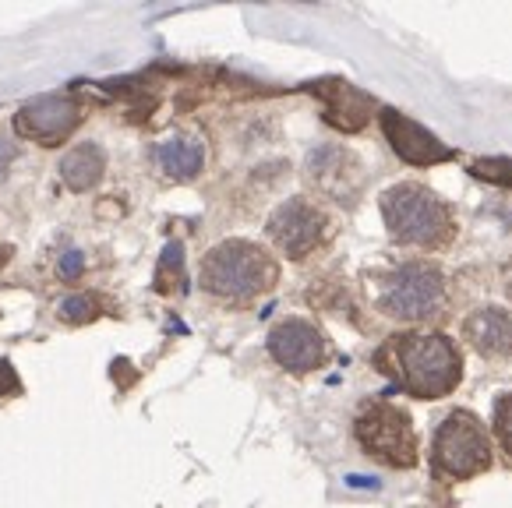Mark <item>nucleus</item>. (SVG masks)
<instances>
[{
  "label": "nucleus",
  "instance_id": "nucleus-16",
  "mask_svg": "<svg viewBox=\"0 0 512 508\" xmlns=\"http://www.w3.org/2000/svg\"><path fill=\"white\" fill-rule=\"evenodd\" d=\"M491 434H495L498 449L512 466V392H502L495 399V413H491Z\"/></svg>",
  "mask_w": 512,
  "mask_h": 508
},
{
  "label": "nucleus",
  "instance_id": "nucleus-20",
  "mask_svg": "<svg viewBox=\"0 0 512 508\" xmlns=\"http://www.w3.org/2000/svg\"><path fill=\"white\" fill-rule=\"evenodd\" d=\"M82 269H85V262H82V254H78V251H68L61 262H57L61 279H78V276H82Z\"/></svg>",
  "mask_w": 512,
  "mask_h": 508
},
{
  "label": "nucleus",
  "instance_id": "nucleus-11",
  "mask_svg": "<svg viewBox=\"0 0 512 508\" xmlns=\"http://www.w3.org/2000/svg\"><path fill=\"white\" fill-rule=\"evenodd\" d=\"M308 180L322 198H332L339 205H354V198L361 195L364 173L361 163L350 156L347 149L336 145H322L308 156Z\"/></svg>",
  "mask_w": 512,
  "mask_h": 508
},
{
  "label": "nucleus",
  "instance_id": "nucleus-13",
  "mask_svg": "<svg viewBox=\"0 0 512 508\" xmlns=\"http://www.w3.org/2000/svg\"><path fill=\"white\" fill-rule=\"evenodd\" d=\"M315 92L325 103V120H329L332 127H339V131H361L371 120V113L378 110L368 92L354 89V85H347V82H325V85H318Z\"/></svg>",
  "mask_w": 512,
  "mask_h": 508
},
{
  "label": "nucleus",
  "instance_id": "nucleus-1",
  "mask_svg": "<svg viewBox=\"0 0 512 508\" xmlns=\"http://www.w3.org/2000/svg\"><path fill=\"white\" fill-rule=\"evenodd\" d=\"M375 367L389 374L410 399H445L460 389L463 353L442 332H400L375 353Z\"/></svg>",
  "mask_w": 512,
  "mask_h": 508
},
{
  "label": "nucleus",
  "instance_id": "nucleus-6",
  "mask_svg": "<svg viewBox=\"0 0 512 508\" xmlns=\"http://www.w3.org/2000/svg\"><path fill=\"white\" fill-rule=\"evenodd\" d=\"M354 438L368 459L392 470H414L417 466V431L414 420L392 399L371 396L361 403L354 417Z\"/></svg>",
  "mask_w": 512,
  "mask_h": 508
},
{
  "label": "nucleus",
  "instance_id": "nucleus-17",
  "mask_svg": "<svg viewBox=\"0 0 512 508\" xmlns=\"http://www.w3.org/2000/svg\"><path fill=\"white\" fill-rule=\"evenodd\" d=\"M174 279H184V247L177 244V240L163 247V262H159V286H156V290H163V293L174 290V286H170Z\"/></svg>",
  "mask_w": 512,
  "mask_h": 508
},
{
  "label": "nucleus",
  "instance_id": "nucleus-12",
  "mask_svg": "<svg viewBox=\"0 0 512 508\" xmlns=\"http://www.w3.org/2000/svg\"><path fill=\"white\" fill-rule=\"evenodd\" d=\"M463 343L488 364H502L512 360V314L505 307L484 304L477 311H470L460 325Z\"/></svg>",
  "mask_w": 512,
  "mask_h": 508
},
{
  "label": "nucleus",
  "instance_id": "nucleus-19",
  "mask_svg": "<svg viewBox=\"0 0 512 508\" xmlns=\"http://www.w3.org/2000/svg\"><path fill=\"white\" fill-rule=\"evenodd\" d=\"M57 311H61L64 322H92V318H96V300L85 297V293H78V297L64 300Z\"/></svg>",
  "mask_w": 512,
  "mask_h": 508
},
{
  "label": "nucleus",
  "instance_id": "nucleus-4",
  "mask_svg": "<svg viewBox=\"0 0 512 508\" xmlns=\"http://www.w3.org/2000/svg\"><path fill=\"white\" fill-rule=\"evenodd\" d=\"M495 466V445L484 420L470 410H452L431 438V470L445 480H474Z\"/></svg>",
  "mask_w": 512,
  "mask_h": 508
},
{
  "label": "nucleus",
  "instance_id": "nucleus-18",
  "mask_svg": "<svg viewBox=\"0 0 512 508\" xmlns=\"http://www.w3.org/2000/svg\"><path fill=\"white\" fill-rule=\"evenodd\" d=\"M470 173L488 180V184L512 187V159H474V163H470Z\"/></svg>",
  "mask_w": 512,
  "mask_h": 508
},
{
  "label": "nucleus",
  "instance_id": "nucleus-15",
  "mask_svg": "<svg viewBox=\"0 0 512 508\" xmlns=\"http://www.w3.org/2000/svg\"><path fill=\"white\" fill-rule=\"evenodd\" d=\"M156 163L166 177L191 180V177L202 173L205 149H202V142H195V138H170V142H163L156 149Z\"/></svg>",
  "mask_w": 512,
  "mask_h": 508
},
{
  "label": "nucleus",
  "instance_id": "nucleus-10",
  "mask_svg": "<svg viewBox=\"0 0 512 508\" xmlns=\"http://www.w3.org/2000/svg\"><path fill=\"white\" fill-rule=\"evenodd\" d=\"M378 124H382L385 138H389L392 152L410 166H435V163H449L456 159V152L435 138L428 127H421L414 117H403L400 110H392V106H382L378 110Z\"/></svg>",
  "mask_w": 512,
  "mask_h": 508
},
{
  "label": "nucleus",
  "instance_id": "nucleus-14",
  "mask_svg": "<svg viewBox=\"0 0 512 508\" xmlns=\"http://www.w3.org/2000/svg\"><path fill=\"white\" fill-rule=\"evenodd\" d=\"M106 156L96 142H82L61 159V177L71 191H92V187L103 180Z\"/></svg>",
  "mask_w": 512,
  "mask_h": 508
},
{
  "label": "nucleus",
  "instance_id": "nucleus-7",
  "mask_svg": "<svg viewBox=\"0 0 512 508\" xmlns=\"http://www.w3.org/2000/svg\"><path fill=\"white\" fill-rule=\"evenodd\" d=\"M269 230V240L279 247V251L294 258V262H304L308 254H315L318 247L329 237V216L318 209L308 198H287L265 223Z\"/></svg>",
  "mask_w": 512,
  "mask_h": 508
},
{
  "label": "nucleus",
  "instance_id": "nucleus-21",
  "mask_svg": "<svg viewBox=\"0 0 512 508\" xmlns=\"http://www.w3.org/2000/svg\"><path fill=\"white\" fill-rule=\"evenodd\" d=\"M8 392H18V374L8 360H0V399L8 396Z\"/></svg>",
  "mask_w": 512,
  "mask_h": 508
},
{
  "label": "nucleus",
  "instance_id": "nucleus-9",
  "mask_svg": "<svg viewBox=\"0 0 512 508\" xmlns=\"http://www.w3.org/2000/svg\"><path fill=\"white\" fill-rule=\"evenodd\" d=\"M82 124V106L71 96H36L22 103L15 117V131L29 142L57 145Z\"/></svg>",
  "mask_w": 512,
  "mask_h": 508
},
{
  "label": "nucleus",
  "instance_id": "nucleus-8",
  "mask_svg": "<svg viewBox=\"0 0 512 508\" xmlns=\"http://www.w3.org/2000/svg\"><path fill=\"white\" fill-rule=\"evenodd\" d=\"M269 353L283 371L290 374H311L325 364L329 343L325 336L304 318H283L269 332Z\"/></svg>",
  "mask_w": 512,
  "mask_h": 508
},
{
  "label": "nucleus",
  "instance_id": "nucleus-5",
  "mask_svg": "<svg viewBox=\"0 0 512 508\" xmlns=\"http://www.w3.org/2000/svg\"><path fill=\"white\" fill-rule=\"evenodd\" d=\"M445 307V276L435 262H400L378 279V311L392 322H428Z\"/></svg>",
  "mask_w": 512,
  "mask_h": 508
},
{
  "label": "nucleus",
  "instance_id": "nucleus-22",
  "mask_svg": "<svg viewBox=\"0 0 512 508\" xmlns=\"http://www.w3.org/2000/svg\"><path fill=\"white\" fill-rule=\"evenodd\" d=\"M11 163H15V145L0 142V180H4V173H8Z\"/></svg>",
  "mask_w": 512,
  "mask_h": 508
},
{
  "label": "nucleus",
  "instance_id": "nucleus-23",
  "mask_svg": "<svg viewBox=\"0 0 512 508\" xmlns=\"http://www.w3.org/2000/svg\"><path fill=\"white\" fill-rule=\"evenodd\" d=\"M502 283H505V293H509V300H512V258H509V262H505Z\"/></svg>",
  "mask_w": 512,
  "mask_h": 508
},
{
  "label": "nucleus",
  "instance_id": "nucleus-2",
  "mask_svg": "<svg viewBox=\"0 0 512 508\" xmlns=\"http://www.w3.org/2000/svg\"><path fill=\"white\" fill-rule=\"evenodd\" d=\"M382 219L389 237L400 247L417 251H445L456 240V212L442 195H435L428 184L403 180L392 184L382 195Z\"/></svg>",
  "mask_w": 512,
  "mask_h": 508
},
{
  "label": "nucleus",
  "instance_id": "nucleus-3",
  "mask_svg": "<svg viewBox=\"0 0 512 508\" xmlns=\"http://www.w3.org/2000/svg\"><path fill=\"white\" fill-rule=\"evenodd\" d=\"M198 283L226 304H251L279 283V265L255 240H223L202 258Z\"/></svg>",
  "mask_w": 512,
  "mask_h": 508
}]
</instances>
